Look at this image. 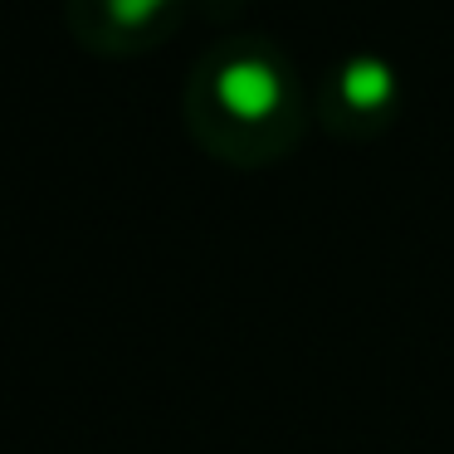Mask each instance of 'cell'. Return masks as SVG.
<instances>
[{
    "label": "cell",
    "mask_w": 454,
    "mask_h": 454,
    "mask_svg": "<svg viewBox=\"0 0 454 454\" xmlns=\"http://www.w3.org/2000/svg\"><path fill=\"white\" fill-rule=\"evenodd\" d=\"M186 0H69V30L93 54H142L181 25Z\"/></svg>",
    "instance_id": "obj_2"
},
{
    "label": "cell",
    "mask_w": 454,
    "mask_h": 454,
    "mask_svg": "<svg viewBox=\"0 0 454 454\" xmlns=\"http://www.w3.org/2000/svg\"><path fill=\"white\" fill-rule=\"evenodd\" d=\"M308 98L288 54L264 35L220 40L186 79V128L230 167H264L298 147Z\"/></svg>",
    "instance_id": "obj_1"
},
{
    "label": "cell",
    "mask_w": 454,
    "mask_h": 454,
    "mask_svg": "<svg viewBox=\"0 0 454 454\" xmlns=\"http://www.w3.org/2000/svg\"><path fill=\"white\" fill-rule=\"evenodd\" d=\"M401 103V83H395L391 64L376 54H352L327 74L323 93H317V113H323L327 132L337 137H372L395 118Z\"/></svg>",
    "instance_id": "obj_3"
}]
</instances>
